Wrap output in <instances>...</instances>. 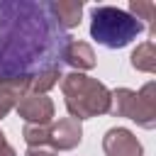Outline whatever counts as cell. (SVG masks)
<instances>
[{"mask_svg":"<svg viewBox=\"0 0 156 156\" xmlns=\"http://www.w3.org/2000/svg\"><path fill=\"white\" fill-rule=\"evenodd\" d=\"M68 39L46 2L0 0V83L61 66Z\"/></svg>","mask_w":156,"mask_h":156,"instance_id":"cell-1","label":"cell"},{"mask_svg":"<svg viewBox=\"0 0 156 156\" xmlns=\"http://www.w3.org/2000/svg\"><path fill=\"white\" fill-rule=\"evenodd\" d=\"M61 93L68 115L78 122L110 112V90L98 78H90L78 71L66 73L61 78Z\"/></svg>","mask_w":156,"mask_h":156,"instance_id":"cell-2","label":"cell"},{"mask_svg":"<svg viewBox=\"0 0 156 156\" xmlns=\"http://www.w3.org/2000/svg\"><path fill=\"white\" fill-rule=\"evenodd\" d=\"M144 32V22L127 10L112 5H95L90 10V37L107 49H124Z\"/></svg>","mask_w":156,"mask_h":156,"instance_id":"cell-3","label":"cell"},{"mask_svg":"<svg viewBox=\"0 0 156 156\" xmlns=\"http://www.w3.org/2000/svg\"><path fill=\"white\" fill-rule=\"evenodd\" d=\"M110 115L127 117L144 129L156 127V83L149 80L141 90H110Z\"/></svg>","mask_w":156,"mask_h":156,"instance_id":"cell-4","label":"cell"},{"mask_svg":"<svg viewBox=\"0 0 156 156\" xmlns=\"http://www.w3.org/2000/svg\"><path fill=\"white\" fill-rule=\"evenodd\" d=\"M17 115L24 119V124H51L54 117V102L46 95L37 93H24L17 100Z\"/></svg>","mask_w":156,"mask_h":156,"instance_id":"cell-5","label":"cell"},{"mask_svg":"<svg viewBox=\"0 0 156 156\" xmlns=\"http://www.w3.org/2000/svg\"><path fill=\"white\" fill-rule=\"evenodd\" d=\"M102 151H105V156H144L141 141L127 127L107 129L102 136Z\"/></svg>","mask_w":156,"mask_h":156,"instance_id":"cell-6","label":"cell"},{"mask_svg":"<svg viewBox=\"0 0 156 156\" xmlns=\"http://www.w3.org/2000/svg\"><path fill=\"white\" fill-rule=\"evenodd\" d=\"M83 141V127L73 117H61L51 124V136L49 144L54 151H71Z\"/></svg>","mask_w":156,"mask_h":156,"instance_id":"cell-7","label":"cell"},{"mask_svg":"<svg viewBox=\"0 0 156 156\" xmlns=\"http://www.w3.org/2000/svg\"><path fill=\"white\" fill-rule=\"evenodd\" d=\"M61 63H68L73 71L83 73V71H90L95 68V51L88 41H80V39H68L66 46H63V54H61Z\"/></svg>","mask_w":156,"mask_h":156,"instance_id":"cell-8","label":"cell"},{"mask_svg":"<svg viewBox=\"0 0 156 156\" xmlns=\"http://www.w3.org/2000/svg\"><path fill=\"white\" fill-rule=\"evenodd\" d=\"M46 7L54 17V22L66 32L80 24V15H83V2L80 0H46Z\"/></svg>","mask_w":156,"mask_h":156,"instance_id":"cell-9","label":"cell"},{"mask_svg":"<svg viewBox=\"0 0 156 156\" xmlns=\"http://www.w3.org/2000/svg\"><path fill=\"white\" fill-rule=\"evenodd\" d=\"M27 88H29V78H15L0 83V119L17 107V100L27 93Z\"/></svg>","mask_w":156,"mask_h":156,"instance_id":"cell-10","label":"cell"},{"mask_svg":"<svg viewBox=\"0 0 156 156\" xmlns=\"http://www.w3.org/2000/svg\"><path fill=\"white\" fill-rule=\"evenodd\" d=\"M132 68L141 73H156V44L154 41H141L132 51Z\"/></svg>","mask_w":156,"mask_h":156,"instance_id":"cell-11","label":"cell"},{"mask_svg":"<svg viewBox=\"0 0 156 156\" xmlns=\"http://www.w3.org/2000/svg\"><path fill=\"white\" fill-rule=\"evenodd\" d=\"M58 78H63V73H61V66H51V68H44V71H39V73H34L32 78H29V88H27V93H37V95H46L56 83H58Z\"/></svg>","mask_w":156,"mask_h":156,"instance_id":"cell-12","label":"cell"},{"mask_svg":"<svg viewBox=\"0 0 156 156\" xmlns=\"http://www.w3.org/2000/svg\"><path fill=\"white\" fill-rule=\"evenodd\" d=\"M51 136V124H24L22 129V139L27 141V146H46Z\"/></svg>","mask_w":156,"mask_h":156,"instance_id":"cell-13","label":"cell"},{"mask_svg":"<svg viewBox=\"0 0 156 156\" xmlns=\"http://www.w3.org/2000/svg\"><path fill=\"white\" fill-rule=\"evenodd\" d=\"M129 15L136 17L139 22H149V24H151V34H156V22H154L156 7H154V2H146V0H132V2H129Z\"/></svg>","mask_w":156,"mask_h":156,"instance_id":"cell-14","label":"cell"},{"mask_svg":"<svg viewBox=\"0 0 156 156\" xmlns=\"http://www.w3.org/2000/svg\"><path fill=\"white\" fill-rule=\"evenodd\" d=\"M24 156H56L54 149H46V146H32L24 151Z\"/></svg>","mask_w":156,"mask_h":156,"instance_id":"cell-15","label":"cell"},{"mask_svg":"<svg viewBox=\"0 0 156 156\" xmlns=\"http://www.w3.org/2000/svg\"><path fill=\"white\" fill-rule=\"evenodd\" d=\"M0 156H17V151H15L10 144H2V146H0Z\"/></svg>","mask_w":156,"mask_h":156,"instance_id":"cell-16","label":"cell"},{"mask_svg":"<svg viewBox=\"0 0 156 156\" xmlns=\"http://www.w3.org/2000/svg\"><path fill=\"white\" fill-rule=\"evenodd\" d=\"M2 144H7V139H5V134L0 132V146H2Z\"/></svg>","mask_w":156,"mask_h":156,"instance_id":"cell-17","label":"cell"}]
</instances>
